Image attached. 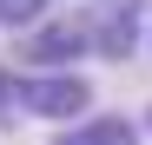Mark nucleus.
Wrapping results in <instances>:
<instances>
[{"mask_svg":"<svg viewBox=\"0 0 152 145\" xmlns=\"http://www.w3.org/2000/svg\"><path fill=\"white\" fill-rule=\"evenodd\" d=\"M86 33L99 59H132L152 33V0H86Z\"/></svg>","mask_w":152,"mask_h":145,"instance_id":"obj_2","label":"nucleus"},{"mask_svg":"<svg viewBox=\"0 0 152 145\" xmlns=\"http://www.w3.org/2000/svg\"><path fill=\"white\" fill-rule=\"evenodd\" d=\"M86 53H93L86 13H46L40 27L20 33V59H27V66H80Z\"/></svg>","mask_w":152,"mask_h":145,"instance_id":"obj_3","label":"nucleus"},{"mask_svg":"<svg viewBox=\"0 0 152 145\" xmlns=\"http://www.w3.org/2000/svg\"><path fill=\"white\" fill-rule=\"evenodd\" d=\"M93 112V79L73 66H33L20 72V119L33 125H73Z\"/></svg>","mask_w":152,"mask_h":145,"instance_id":"obj_1","label":"nucleus"},{"mask_svg":"<svg viewBox=\"0 0 152 145\" xmlns=\"http://www.w3.org/2000/svg\"><path fill=\"white\" fill-rule=\"evenodd\" d=\"M13 119H20V72L0 66V125H13Z\"/></svg>","mask_w":152,"mask_h":145,"instance_id":"obj_6","label":"nucleus"},{"mask_svg":"<svg viewBox=\"0 0 152 145\" xmlns=\"http://www.w3.org/2000/svg\"><path fill=\"white\" fill-rule=\"evenodd\" d=\"M46 13H53V0H0V27H13V33L40 27Z\"/></svg>","mask_w":152,"mask_h":145,"instance_id":"obj_5","label":"nucleus"},{"mask_svg":"<svg viewBox=\"0 0 152 145\" xmlns=\"http://www.w3.org/2000/svg\"><path fill=\"white\" fill-rule=\"evenodd\" d=\"M145 132H152V106H145Z\"/></svg>","mask_w":152,"mask_h":145,"instance_id":"obj_7","label":"nucleus"},{"mask_svg":"<svg viewBox=\"0 0 152 145\" xmlns=\"http://www.w3.org/2000/svg\"><path fill=\"white\" fill-rule=\"evenodd\" d=\"M139 119H126V112H86V119H73V125H53V138L46 145H139Z\"/></svg>","mask_w":152,"mask_h":145,"instance_id":"obj_4","label":"nucleus"}]
</instances>
